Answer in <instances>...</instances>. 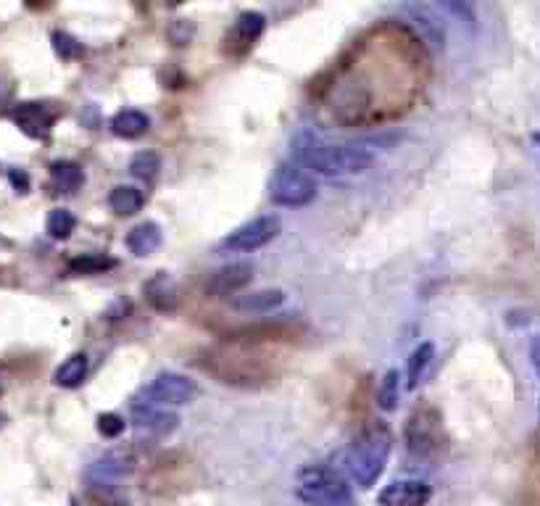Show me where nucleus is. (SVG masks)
<instances>
[{"label":"nucleus","mask_w":540,"mask_h":506,"mask_svg":"<svg viewBox=\"0 0 540 506\" xmlns=\"http://www.w3.org/2000/svg\"><path fill=\"white\" fill-rule=\"evenodd\" d=\"M293 156L301 167L311 172L324 174V177H348V174H361L372 167L375 156L361 148V145H332L322 138L301 132L293 140Z\"/></svg>","instance_id":"obj_1"},{"label":"nucleus","mask_w":540,"mask_h":506,"mask_svg":"<svg viewBox=\"0 0 540 506\" xmlns=\"http://www.w3.org/2000/svg\"><path fill=\"white\" fill-rule=\"evenodd\" d=\"M393 451V433L385 422H369L351 443L348 470L359 488H372L385 472V464Z\"/></svg>","instance_id":"obj_2"},{"label":"nucleus","mask_w":540,"mask_h":506,"mask_svg":"<svg viewBox=\"0 0 540 506\" xmlns=\"http://www.w3.org/2000/svg\"><path fill=\"white\" fill-rule=\"evenodd\" d=\"M296 496L306 506H351L353 493L330 467H306L298 472Z\"/></svg>","instance_id":"obj_3"},{"label":"nucleus","mask_w":540,"mask_h":506,"mask_svg":"<svg viewBox=\"0 0 540 506\" xmlns=\"http://www.w3.org/2000/svg\"><path fill=\"white\" fill-rule=\"evenodd\" d=\"M269 198L285 209H301L317 198V182L298 164H280L269 180Z\"/></svg>","instance_id":"obj_4"},{"label":"nucleus","mask_w":540,"mask_h":506,"mask_svg":"<svg viewBox=\"0 0 540 506\" xmlns=\"http://www.w3.org/2000/svg\"><path fill=\"white\" fill-rule=\"evenodd\" d=\"M201 388L195 380H190L188 375H180V372H161V375L153 377L151 385H145L143 393H140V404L145 406H185L193 404L198 398Z\"/></svg>","instance_id":"obj_5"},{"label":"nucleus","mask_w":540,"mask_h":506,"mask_svg":"<svg viewBox=\"0 0 540 506\" xmlns=\"http://www.w3.org/2000/svg\"><path fill=\"white\" fill-rule=\"evenodd\" d=\"M440 446V414L432 406L414 409V414L406 422V449L411 456L425 459L435 454Z\"/></svg>","instance_id":"obj_6"},{"label":"nucleus","mask_w":540,"mask_h":506,"mask_svg":"<svg viewBox=\"0 0 540 506\" xmlns=\"http://www.w3.org/2000/svg\"><path fill=\"white\" fill-rule=\"evenodd\" d=\"M280 217L277 214H267V217H256L251 222L240 225L238 230H232L227 238L222 240V251H232V253H248V251H259L267 243H272L277 235H280Z\"/></svg>","instance_id":"obj_7"},{"label":"nucleus","mask_w":540,"mask_h":506,"mask_svg":"<svg viewBox=\"0 0 540 506\" xmlns=\"http://www.w3.org/2000/svg\"><path fill=\"white\" fill-rule=\"evenodd\" d=\"M135 451L130 446H119V449L106 451L93 462V467L87 470V483L93 488H111L122 478H130L135 472Z\"/></svg>","instance_id":"obj_8"},{"label":"nucleus","mask_w":540,"mask_h":506,"mask_svg":"<svg viewBox=\"0 0 540 506\" xmlns=\"http://www.w3.org/2000/svg\"><path fill=\"white\" fill-rule=\"evenodd\" d=\"M253 280V264L251 261H232L227 267L211 272L209 282H206V293L214 298L235 296L245 285H251Z\"/></svg>","instance_id":"obj_9"},{"label":"nucleus","mask_w":540,"mask_h":506,"mask_svg":"<svg viewBox=\"0 0 540 506\" xmlns=\"http://www.w3.org/2000/svg\"><path fill=\"white\" fill-rule=\"evenodd\" d=\"M132 425H135L137 433L151 435V438H166L180 427V417L169 409H161V406L135 404L132 406Z\"/></svg>","instance_id":"obj_10"},{"label":"nucleus","mask_w":540,"mask_h":506,"mask_svg":"<svg viewBox=\"0 0 540 506\" xmlns=\"http://www.w3.org/2000/svg\"><path fill=\"white\" fill-rule=\"evenodd\" d=\"M264 27H267V19L259 14V11H243V14L238 16V22L232 24V29L227 32V53H232V56H243V53H248L256 45V40L261 37V32H264Z\"/></svg>","instance_id":"obj_11"},{"label":"nucleus","mask_w":540,"mask_h":506,"mask_svg":"<svg viewBox=\"0 0 540 506\" xmlns=\"http://www.w3.org/2000/svg\"><path fill=\"white\" fill-rule=\"evenodd\" d=\"M432 499V488L425 480H396L385 485L377 496L380 506H427Z\"/></svg>","instance_id":"obj_12"},{"label":"nucleus","mask_w":540,"mask_h":506,"mask_svg":"<svg viewBox=\"0 0 540 506\" xmlns=\"http://www.w3.org/2000/svg\"><path fill=\"white\" fill-rule=\"evenodd\" d=\"M401 11L409 16L411 24L422 32V37H425L432 48H443V43H446V29H443V19L435 14V8L425 6V3H409V6H404Z\"/></svg>","instance_id":"obj_13"},{"label":"nucleus","mask_w":540,"mask_h":506,"mask_svg":"<svg viewBox=\"0 0 540 506\" xmlns=\"http://www.w3.org/2000/svg\"><path fill=\"white\" fill-rule=\"evenodd\" d=\"M14 119L27 135H32V138H45V135L51 132L56 116H53V111L48 109V106H43V103H22V106L14 111Z\"/></svg>","instance_id":"obj_14"},{"label":"nucleus","mask_w":540,"mask_h":506,"mask_svg":"<svg viewBox=\"0 0 540 506\" xmlns=\"http://www.w3.org/2000/svg\"><path fill=\"white\" fill-rule=\"evenodd\" d=\"M145 298L153 309L159 311H174L180 304V290H177V282L172 275L166 272H156L151 280L145 282Z\"/></svg>","instance_id":"obj_15"},{"label":"nucleus","mask_w":540,"mask_h":506,"mask_svg":"<svg viewBox=\"0 0 540 506\" xmlns=\"http://www.w3.org/2000/svg\"><path fill=\"white\" fill-rule=\"evenodd\" d=\"M285 301V293L280 288L269 290H253V293H243L230 301L235 311H245V314H267V311L277 309Z\"/></svg>","instance_id":"obj_16"},{"label":"nucleus","mask_w":540,"mask_h":506,"mask_svg":"<svg viewBox=\"0 0 540 506\" xmlns=\"http://www.w3.org/2000/svg\"><path fill=\"white\" fill-rule=\"evenodd\" d=\"M161 243H164V235H161V227L156 222H140L127 235V248L135 256H151V253L159 251Z\"/></svg>","instance_id":"obj_17"},{"label":"nucleus","mask_w":540,"mask_h":506,"mask_svg":"<svg viewBox=\"0 0 540 506\" xmlns=\"http://www.w3.org/2000/svg\"><path fill=\"white\" fill-rule=\"evenodd\" d=\"M148 127H151V119H148L143 111H137V109L119 111V114L111 119V132H114L116 138H124V140L140 138V135L148 132Z\"/></svg>","instance_id":"obj_18"},{"label":"nucleus","mask_w":540,"mask_h":506,"mask_svg":"<svg viewBox=\"0 0 540 506\" xmlns=\"http://www.w3.org/2000/svg\"><path fill=\"white\" fill-rule=\"evenodd\" d=\"M87 369H90L87 356L85 354H72L64 364H61V367L56 369L53 383H56L58 388H69V391H72V388H80V385L85 383Z\"/></svg>","instance_id":"obj_19"},{"label":"nucleus","mask_w":540,"mask_h":506,"mask_svg":"<svg viewBox=\"0 0 540 506\" xmlns=\"http://www.w3.org/2000/svg\"><path fill=\"white\" fill-rule=\"evenodd\" d=\"M143 203V190L135 188V185H119V188L111 190V196H108V206H111V211L119 214V217H132V214L143 209Z\"/></svg>","instance_id":"obj_20"},{"label":"nucleus","mask_w":540,"mask_h":506,"mask_svg":"<svg viewBox=\"0 0 540 506\" xmlns=\"http://www.w3.org/2000/svg\"><path fill=\"white\" fill-rule=\"evenodd\" d=\"M432 359H435V348H432V343H419V346L411 351L409 367H406V388H409V391H414V388L425 380Z\"/></svg>","instance_id":"obj_21"},{"label":"nucleus","mask_w":540,"mask_h":506,"mask_svg":"<svg viewBox=\"0 0 540 506\" xmlns=\"http://www.w3.org/2000/svg\"><path fill=\"white\" fill-rule=\"evenodd\" d=\"M51 180L58 193H77L85 182V174L74 161H56L51 164Z\"/></svg>","instance_id":"obj_22"},{"label":"nucleus","mask_w":540,"mask_h":506,"mask_svg":"<svg viewBox=\"0 0 540 506\" xmlns=\"http://www.w3.org/2000/svg\"><path fill=\"white\" fill-rule=\"evenodd\" d=\"M398 401H401V375H398V369H388L382 377L380 391H377V406L382 412H396Z\"/></svg>","instance_id":"obj_23"},{"label":"nucleus","mask_w":540,"mask_h":506,"mask_svg":"<svg viewBox=\"0 0 540 506\" xmlns=\"http://www.w3.org/2000/svg\"><path fill=\"white\" fill-rule=\"evenodd\" d=\"M114 267L116 261L111 256H101V253H85V256L69 261V272H74V275H103Z\"/></svg>","instance_id":"obj_24"},{"label":"nucleus","mask_w":540,"mask_h":506,"mask_svg":"<svg viewBox=\"0 0 540 506\" xmlns=\"http://www.w3.org/2000/svg\"><path fill=\"white\" fill-rule=\"evenodd\" d=\"M159 169H161V159H159V153H153V151L135 153L130 161V174L143 182L156 180V177H159Z\"/></svg>","instance_id":"obj_25"},{"label":"nucleus","mask_w":540,"mask_h":506,"mask_svg":"<svg viewBox=\"0 0 540 506\" xmlns=\"http://www.w3.org/2000/svg\"><path fill=\"white\" fill-rule=\"evenodd\" d=\"M77 227V217H74L69 209H53L48 214V222H45V230L53 240H66Z\"/></svg>","instance_id":"obj_26"},{"label":"nucleus","mask_w":540,"mask_h":506,"mask_svg":"<svg viewBox=\"0 0 540 506\" xmlns=\"http://www.w3.org/2000/svg\"><path fill=\"white\" fill-rule=\"evenodd\" d=\"M124 417H119V414L114 412H108V414H101L98 417V433L103 435V438H119V435L124 433Z\"/></svg>","instance_id":"obj_27"},{"label":"nucleus","mask_w":540,"mask_h":506,"mask_svg":"<svg viewBox=\"0 0 540 506\" xmlns=\"http://www.w3.org/2000/svg\"><path fill=\"white\" fill-rule=\"evenodd\" d=\"M53 43H56V51L64 58H74L82 53V45L77 43L72 35H66V32H56V35H53Z\"/></svg>","instance_id":"obj_28"},{"label":"nucleus","mask_w":540,"mask_h":506,"mask_svg":"<svg viewBox=\"0 0 540 506\" xmlns=\"http://www.w3.org/2000/svg\"><path fill=\"white\" fill-rule=\"evenodd\" d=\"M530 362H533L535 372L540 375V335L538 338H533V343H530Z\"/></svg>","instance_id":"obj_29"},{"label":"nucleus","mask_w":540,"mask_h":506,"mask_svg":"<svg viewBox=\"0 0 540 506\" xmlns=\"http://www.w3.org/2000/svg\"><path fill=\"white\" fill-rule=\"evenodd\" d=\"M6 422H8L6 414H0V430H3V427H6Z\"/></svg>","instance_id":"obj_30"},{"label":"nucleus","mask_w":540,"mask_h":506,"mask_svg":"<svg viewBox=\"0 0 540 506\" xmlns=\"http://www.w3.org/2000/svg\"><path fill=\"white\" fill-rule=\"evenodd\" d=\"M533 140L540 145V132H538V135H533Z\"/></svg>","instance_id":"obj_31"},{"label":"nucleus","mask_w":540,"mask_h":506,"mask_svg":"<svg viewBox=\"0 0 540 506\" xmlns=\"http://www.w3.org/2000/svg\"><path fill=\"white\" fill-rule=\"evenodd\" d=\"M538 414H540V404H538Z\"/></svg>","instance_id":"obj_32"}]
</instances>
